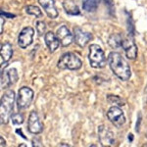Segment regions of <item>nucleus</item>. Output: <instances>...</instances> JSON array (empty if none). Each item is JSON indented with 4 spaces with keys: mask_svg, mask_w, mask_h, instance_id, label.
<instances>
[{
    "mask_svg": "<svg viewBox=\"0 0 147 147\" xmlns=\"http://www.w3.org/2000/svg\"><path fill=\"white\" fill-rule=\"evenodd\" d=\"M108 64L114 75L121 80H129L131 76L130 67L127 60L118 52H111L108 56Z\"/></svg>",
    "mask_w": 147,
    "mask_h": 147,
    "instance_id": "f257e3e1",
    "label": "nucleus"
},
{
    "mask_svg": "<svg viewBox=\"0 0 147 147\" xmlns=\"http://www.w3.org/2000/svg\"><path fill=\"white\" fill-rule=\"evenodd\" d=\"M15 93L13 90H8L2 95L1 105H0V119L1 125H6L11 119L12 112L14 108Z\"/></svg>",
    "mask_w": 147,
    "mask_h": 147,
    "instance_id": "f03ea898",
    "label": "nucleus"
},
{
    "mask_svg": "<svg viewBox=\"0 0 147 147\" xmlns=\"http://www.w3.org/2000/svg\"><path fill=\"white\" fill-rule=\"evenodd\" d=\"M82 60L78 57L76 54L72 53V52H68L61 56L59 59L58 63H57V67L61 70H72L76 71L82 68Z\"/></svg>",
    "mask_w": 147,
    "mask_h": 147,
    "instance_id": "7ed1b4c3",
    "label": "nucleus"
},
{
    "mask_svg": "<svg viewBox=\"0 0 147 147\" xmlns=\"http://www.w3.org/2000/svg\"><path fill=\"white\" fill-rule=\"evenodd\" d=\"M88 59L90 66L94 69H102L106 65V57L104 51L97 44H91L89 47Z\"/></svg>",
    "mask_w": 147,
    "mask_h": 147,
    "instance_id": "20e7f679",
    "label": "nucleus"
},
{
    "mask_svg": "<svg viewBox=\"0 0 147 147\" xmlns=\"http://www.w3.org/2000/svg\"><path fill=\"white\" fill-rule=\"evenodd\" d=\"M34 100V91L28 86L20 88L17 96V107L19 110L28 108Z\"/></svg>",
    "mask_w": 147,
    "mask_h": 147,
    "instance_id": "39448f33",
    "label": "nucleus"
},
{
    "mask_svg": "<svg viewBox=\"0 0 147 147\" xmlns=\"http://www.w3.org/2000/svg\"><path fill=\"white\" fill-rule=\"evenodd\" d=\"M107 118L116 127H121L125 123V117L123 110L118 106H112L107 112Z\"/></svg>",
    "mask_w": 147,
    "mask_h": 147,
    "instance_id": "423d86ee",
    "label": "nucleus"
},
{
    "mask_svg": "<svg viewBox=\"0 0 147 147\" xmlns=\"http://www.w3.org/2000/svg\"><path fill=\"white\" fill-rule=\"evenodd\" d=\"M98 138L102 146H114L116 142L115 134L111 131L105 125H99L98 129Z\"/></svg>",
    "mask_w": 147,
    "mask_h": 147,
    "instance_id": "0eeeda50",
    "label": "nucleus"
},
{
    "mask_svg": "<svg viewBox=\"0 0 147 147\" xmlns=\"http://www.w3.org/2000/svg\"><path fill=\"white\" fill-rule=\"evenodd\" d=\"M34 35V30L30 27H26L21 30L18 37V45L22 49H26L32 43Z\"/></svg>",
    "mask_w": 147,
    "mask_h": 147,
    "instance_id": "6e6552de",
    "label": "nucleus"
},
{
    "mask_svg": "<svg viewBox=\"0 0 147 147\" xmlns=\"http://www.w3.org/2000/svg\"><path fill=\"white\" fill-rule=\"evenodd\" d=\"M28 131L32 132V134H41L42 130H43V125L40 122L38 114L35 112V111H32L30 116H28Z\"/></svg>",
    "mask_w": 147,
    "mask_h": 147,
    "instance_id": "1a4fd4ad",
    "label": "nucleus"
},
{
    "mask_svg": "<svg viewBox=\"0 0 147 147\" xmlns=\"http://www.w3.org/2000/svg\"><path fill=\"white\" fill-rule=\"evenodd\" d=\"M74 39H75L76 44L82 48V47L86 46L87 43L92 39V34L84 32L82 28L77 27L74 28Z\"/></svg>",
    "mask_w": 147,
    "mask_h": 147,
    "instance_id": "9d476101",
    "label": "nucleus"
},
{
    "mask_svg": "<svg viewBox=\"0 0 147 147\" xmlns=\"http://www.w3.org/2000/svg\"><path fill=\"white\" fill-rule=\"evenodd\" d=\"M56 35L60 41L61 45L64 47L69 46L74 40V35L71 34L70 30L66 26H61L60 28H58Z\"/></svg>",
    "mask_w": 147,
    "mask_h": 147,
    "instance_id": "9b49d317",
    "label": "nucleus"
},
{
    "mask_svg": "<svg viewBox=\"0 0 147 147\" xmlns=\"http://www.w3.org/2000/svg\"><path fill=\"white\" fill-rule=\"evenodd\" d=\"M122 48L124 49L125 55L130 60H134L137 56V46L131 37H125L123 39Z\"/></svg>",
    "mask_w": 147,
    "mask_h": 147,
    "instance_id": "f8f14e48",
    "label": "nucleus"
},
{
    "mask_svg": "<svg viewBox=\"0 0 147 147\" xmlns=\"http://www.w3.org/2000/svg\"><path fill=\"white\" fill-rule=\"evenodd\" d=\"M38 3L43 8V10L45 11V13L49 18L56 19L58 17L59 14L56 9L54 0H38Z\"/></svg>",
    "mask_w": 147,
    "mask_h": 147,
    "instance_id": "ddd939ff",
    "label": "nucleus"
},
{
    "mask_svg": "<svg viewBox=\"0 0 147 147\" xmlns=\"http://www.w3.org/2000/svg\"><path fill=\"white\" fill-rule=\"evenodd\" d=\"M44 41L45 44L48 47L50 52H55L58 49L59 45H60V41H59L58 37L55 34H53L52 32H48L44 35Z\"/></svg>",
    "mask_w": 147,
    "mask_h": 147,
    "instance_id": "4468645a",
    "label": "nucleus"
},
{
    "mask_svg": "<svg viewBox=\"0 0 147 147\" xmlns=\"http://www.w3.org/2000/svg\"><path fill=\"white\" fill-rule=\"evenodd\" d=\"M13 56V47L9 42H5L1 45V65L9 60Z\"/></svg>",
    "mask_w": 147,
    "mask_h": 147,
    "instance_id": "2eb2a0df",
    "label": "nucleus"
},
{
    "mask_svg": "<svg viewBox=\"0 0 147 147\" xmlns=\"http://www.w3.org/2000/svg\"><path fill=\"white\" fill-rule=\"evenodd\" d=\"M63 7H64L65 12L67 14H69V15L77 16V15H80V14L79 7H78V5L73 1V0H64Z\"/></svg>",
    "mask_w": 147,
    "mask_h": 147,
    "instance_id": "dca6fc26",
    "label": "nucleus"
},
{
    "mask_svg": "<svg viewBox=\"0 0 147 147\" xmlns=\"http://www.w3.org/2000/svg\"><path fill=\"white\" fill-rule=\"evenodd\" d=\"M123 39H124V37H123L122 34H112L110 36V38H109L108 43L112 48L117 49L122 47Z\"/></svg>",
    "mask_w": 147,
    "mask_h": 147,
    "instance_id": "f3484780",
    "label": "nucleus"
},
{
    "mask_svg": "<svg viewBox=\"0 0 147 147\" xmlns=\"http://www.w3.org/2000/svg\"><path fill=\"white\" fill-rule=\"evenodd\" d=\"M100 0H82V9L86 12H94L99 5Z\"/></svg>",
    "mask_w": 147,
    "mask_h": 147,
    "instance_id": "a211bd4d",
    "label": "nucleus"
},
{
    "mask_svg": "<svg viewBox=\"0 0 147 147\" xmlns=\"http://www.w3.org/2000/svg\"><path fill=\"white\" fill-rule=\"evenodd\" d=\"M25 10H26V12H27V14H28V15L35 16V17H37V18L42 17V12L37 6L28 5V6L26 7Z\"/></svg>",
    "mask_w": 147,
    "mask_h": 147,
    "instance_id": "6ab92c4d",
    "label": "nucleus"
},
{
    "mask_svg": "<svg viewBox=\"0 0 147 147\" xmlns=\"http://www.w3.org/2000/svg\"><path fill=\"white\" fill-rule=\"evenodd\" d=\"M1 88L4 89V88H7L11 85V82H10V79H9V76H8V71H3L1 70Z\"/></svg>",
    "mask_w": 147,
    "mask_h": 147,
    "instance_id": "aec40b11",
    "label": "nucleus"
},
{
    "mask_svg": "<svg viewBox=\"0 0 147 147\" xmlns=\"http://www.w3.org/2000/svg\"><path fill=\"white\" fill-rule=\"evenodd\" d=\"M8 76H9V79H10V82L11 85L16 84L18 80V73L17 70L15 68H11L8 70Z\"/></svg>",
    "mask_w": 147,
    "mask_h": 147,
    "instance_id": "412c9836",
    "label": "nucleus"
},
{
    "mask_svg": "<svg viewBox=\"0 0 147 147\" xmlns=\"http://www.w3.org/2000/svg\"><path fill=\"white\" fill-rule=\"evenodd\" d=\"M107 100L109 103H111V104H117V105H119V106H123V105H125L124 104V102H123L122 99L120 98L119 96H117V95H108L107 97Z\"/></svg>",
    "mask_w": 147,
    "mask_h": 147,
    "instance_id": "4be33fe9",
    "label": "nucleus"
},
{
    "mask_svg": "<svg viewBox=\"0 0 147 147\" xmlns=\"http://www.w3.org/2000/svg\"><path fill=\"white\" fill-rule=\"evenodd\" d=\"M11 120L14 125H22L24 123V117L22 114H20V113L13 114V115L11 116Z\"/></svg>",
    "mask_w": 147,
    "mask_h": 147,
    "instance_id": "5701e85b",
    "label": "nucleus"
},
{
    "mask_svg": "<svg viewBox=\"0 0 147 147\" xmlns=\"http://www.w3.org/2000/svg\"><path fill=\"white\" fill-rule=\"evenodd\" d=\"M36 30H37V34L39 35H42L45 32L46 30V25L44 22H41V21H38L36 23Z\"/></svg>",
    "mask_w": 147,
    "mask_h": 147,
    "instance_id": "b1692460",
    "label": "nucleus"
},
{
    "mask_svg": "<svg viewBox=\"0 0 147 147\" xmlns=\"http://www.w3.org/2000/svg\"><path fill=\"white\" fill-rule=\"evenodd\" d=\"M3 26H4V18L3 15H1V18H0V34L3 32Z\"/></svg>",
    "mask_w": 147,
    "mask_h": 147,
    "instance_id": "393cba45",
    "label": "nucleus"
},
{
    "mask_svg": "<svg viewBox=\"0 0 147 147\" xmlns=\"http://www.w3.org/2000/svg\"><path fill=\"white\" fill-rule=\"evenodd\" d=\"M40 143V140L37 138H34L32 139V146H42V144H39Z\"/></svg>",
    "mask_w": 147,
    "mask_h": 147,
    "instance_id": "a878e982",
    "label": "nucleus"
},
{
    "mask_svg": "<svg viewBox=\"0 0 147 147\" xmlns=\"http://www.w3.org/2000/svg\"><path fill=\"white\" fill-rule=\"evenodd\" d=\"M1 15L5 16V17H8L9 19H13L15 17V15H12V14H8V13H5V12H1Z\"/></svg>",
    "mask_w": 147,
    "mask_h": 147,
    "instance_id": "bb28decb",
    "label": "nucleus"
},
{
    "mask_svg": "<svg viewBox=\"0 0 147 147\" xmlns=\"http://www.w3.org/2000/svg\"><path fill=\"white\" fill-rule=\"evenodd\" d=\"M0 140H1V147H3V146H5L6 145V142H5V140L3 139V137H0Z\"/></svg>",
    "mask_w": 147,
    "mask_h": 147,
    "instance_id": "cd10ccee",
    "label": "nucleus"
},
{
    "mask_svg": "<svg viewBox=\"0 0 147 147\" xmlns=\"http://www.w3.org/2000/svg\"><path fill=\"white\" fill-rule=\"evenodd\" d=\"M59 146H70L69 144H60Z\"/></svg>",
    "mask_w": 147,
    "mask_h": 147,
    "instance_id": "c85d7f7f",
    "label": "nucleus"
},
{
    "mask_svg": "<svg viewBox=\"0 0 147 147\" xmlns=\"http://www.w3.org/2000/svg\"><path fill=\"white\" fill-rule=\"evenodd\" d=\"M146 138H147V134H146Z\"/></svg>",
    "mask_w": 147,
    "mask_h": 147,
    "instance_id": "c756f323",
    "label": "nucleus"
}]
</instances>
